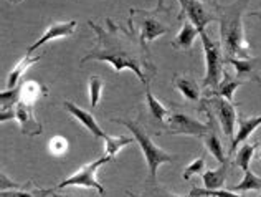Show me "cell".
I'll use <instances>...</instances> for the list:
<instances>
[{"mask_svg": "<svg viewBox=\"0 0 261 197\" xmlns=\"http://www.w3.org/2000/svg\"><path fill=\"white\" fill-rule=\"evenodd\" d=\"M245 83L243 80H238V78H231L228 73H223V78L220 81V85L215 88V94L220 98H225L233 103V100H235V91L238 90L240 86Z\"/></svg>", "mask_w": 261, "mask_h": 197, "instance_id": "obj_18", "label": "cell"}, {"mask_svg": "<svg viewBox=\"0 0 261 197\" xmlns=\"http://www.w3.org/2000/svg\"><path fill=\"white\" fill-rule=\"evenodd\" d=\"M0 178H2V186H0V191H7V187H9V191H13V189H22V186L18 184V182H13V181H10L7 176L2 173L0 174Z\"/></svg>", "mask_w": 261, "mask_h": 197, "instance_id": "obj_32", "label": "cell"}, {"mask_svg": "<svg viewBox=\"0 0 261 197\" xmlns=\"http://www.w3.org/2000/svg\"><path fill=\"white\" fill-rule=\"evenodd\" d=\"M259 126H261V114L259 116L240 118L238 119V131H237L235 139H233L231 146H230V154L237 153V149L242 146L243 142H246V139H248Z\"/></svg>", "mask_w": 261, "mask_h": 197, "instance_id": "obj_13", "label": "cell"}, {"mask_svg": "<svg viewBox=\"0 0 261 197\" xmlns=\"http://www.w3.org/2000/svg\"><path fill=\"white\" fill-rule=\"evenodd\" d=\"M7 119H17L20 123V130L27 136H38L42 133V125L38 123L35 118V113H33V106L23 105L22 101L17 103L13 108L7 111H2L0 114V121H7Z\"/></svg>", "mask_w": 261, "mask_h": 197, "instance_id": "obj_7", "label": "cell"}, {"mask_svg": "<svg viewBox=\"0 0 261 197\" xmlns=\"http://www.w3.org/2000/svg\"><path fill=\"white\" fill-rule=\"evenodd\" d=\"M203 167H205V158L203 156H200L198 159H195V161H192L190 164L184 169V179L185 181H190V178L194 174H198V173H202L203 171Z\"/></svg>", "mask_w": 261, "mask_h": 197, "instance_id": "obj_31", "label": "cell"}, {"mask_svg": "<svg viewBox=\"0 0 261 197\" xmlns=\"http://www.w3.org/2000/svg\"><path fill=\"white\" fill-rule=\"evenodd\" d=\"M169 134H187V136H205L210 130V125H203L182 111H170L166 119Z\"/></svg>", "mask_w": 261, "mask_h": 197, "instance_id": "obj_8", "label": "cell"}, {"mask_svg": "<svg viewBox=\"0 0 261 197\" xmlns=\"http://www.w3.org/2000/svg\"><path fill=\"white\" fill-rule=\"evenodd\" d=\"M166 13H169V9L162 5V0H159V5L154 10H142L133 7L129 10L127 23L129 25L137 23V27H139V32L137 33L141 37V42L149 46V43L154 42L155 38L166 35V33L172 30L162 18V15H166Z\"/></svg>", "mask_w": 261, "mask_h": 197, "instance_id": "obj_3", "label": "cell"}, {"mask_svg": "<svg viewBox=\"0 0 261 197\" xmlns=\"http://www.w3.org/2000/svg\"><path fill=\"white\" fill-rule=\"evenodd\" d=\"M157 197H177V195L170 194L169 191H159V194H157Z\"/></svg>", "mask_w": 261, "mask_h": 197, "instance_id": "obj_33", "label": "cell"}, {"mask_svg": "<svg viewBox=\"0 0 261 197\" xmlns=\"http://www.w3.org/2000/svg\"><path fill=\"white\" fill-rule=\"evenodd\" d=\"M178 4L182 7V12L178 13V20L187 15V18L197 27L198 32H203L205 27L214 22L215 17L207 10V7L200 0H178Z\"/></svg>", "mask_w": 261, "mask_h": 197, "instance_id": "obj_9", "label": "cell"}, {"mask_svg": "<svg viewBox=\"0 0 261 197\" xmlns=\"http://www.w3.org/2000/svg\"><path fill=\"white\" fill-rule=\"evenodd\" d=\"M10 2H13V4H18V2H22V0H10Z\"/></svg>", "mask_w": 261, "mask_h": 197, "instance_id": "obj_37", "label": "cell"}, {"mask_svg": "<svg viewBox=\"0 0 261 197\" xmlns=\"http://www.w3.org/2000/svg\"><path fill=\"white\" fill-rule=\"evenodd\" d=\"M198 35H200V32L197 30V27L192 23L190 20H184L180 32H178V35L172 40V46L175 50H190Z\"/></svg>", "mask_w": 261, "mask_h": 197, "instance_id": "obj_15", "label": "cell"}, {"mask_svg": "<svg viewBox=\"0 0 261 197\" xmlns=\"http://www.w3.org/2000/svg\"><path fill=\"white\" fill-rule=\"evenodd\" d=\"M200 38H202V46H203V53H205V78H203V86L205 88H215L220 85L222 81V75L223 71V55L220 46L208 37L207 32H200Z\"/></svg>", "mask_w": 261, "mask_h": 197, "instance_id": "obj_5", "label": "cell"}, {"mask_svg": "<svg viewBox=\"0 0 261 197\" xmlns=\"http://www.w3.org/2000/svg\"><path fill=\"white\" fill-rule=\"evenodd\" d=\"M53 194V189H13V191H4L2 197H50Z\"/></svg>", "mask_w": 261, "mask_h": 197, "instance_id": "obj_27", "label": "cell"}, {"mask_svg": "<svg viewBox=\"0 0 261 197\" xmlns=\"http://www.w3.org/2000/svg\"><path fill=\"white\" fill-rule=\"evenodd\" d=\"M259 197H261V195H259Z\"/></svg>", "mask_w": 261, "mask_h": 197, "instance_id": "obj_38", "label": "cell"}, {"mask_svg": "<svg viewBox=\"0 0 261 197\" xmlns=\"http://www.w3.org/2000/svg\"><path fill=\"white\" fill-rule=\"evenodd\" d=\"M88 86H89V100H91V106L96 108L101 100L105 81H102V78H99V77H91L88 81Z\"/></svg>", "mask_w": 261, "mask_h": 197, "instance_id": "obj_29", "label": "cell"}, {"mask_svg": "<svg viewBox=\"0 0 261 197\" xmlns=\"http://www.w3.org/2000/svg\"><path fill=\"white\" fill-rule=\"evenodd\" d=\"M189 197H245L243 194L235 191H226V189H207V187H194L189 192Z\"/></svg>", "mask_w": 261, "mask_h": 197, "instance_id": "obj_26", "label": "cell"}, {"mask_svg": "<svg viewBox=\"0 0 261 197\" xmlns=\"http://www.w3.org/2000/svg\"><path fill=\"white\" fill-rule=\"evenodd\" d=\"M18 86H20V101L29 106H33L40 98H43L48 94L46 88L43 85H40L38 81H33V80L20 83Z\"/></svg>", "mask_w": 261, "mask_h": 197, "instance_id": "obj_14", "label": "cell"}, {"mask_svg": "<svg viewBox=\"0 0 261 197\" xmlns=\"http://www.w3.org/2000/svg\"><path fill=\"white\" fill-rule=\"evenodd\" d=\"M134 141H136L134 136H133V138H129V136H109V134H106V138H105L106 156H109L111 159H114L116 154H118L122 147L133 144Z\"/></svg>", "mask_w": 261, "mask_h": 197, "instance_id": "obj_23", "label": "cell"}, {"mask_svg": "<svg viewBox=\"0 0 261 197\" xmlns=\"http://www.w3.org/2000/svg\"><path fill=\"white\" fill-rule=\"evenodd\" d=\"M48 151H50L53 156H63L68 151V141L63 136H55L51 138V141L48 142Z\"/></svg>", "mask_w": 261, "mask_h": 197, "instance_id": "obj_30", "label": "cell"}, {"mask_svg": "<svg viewBox=\"0 0 261 197\" xmlns=\"http://www.w3.org/2000/svg\"><path fill=\"white\" fill-rule=\"evenodd\" d=\"M88 25L96 33V43L81 60V65L91 60L108 62L116 73L130 70L139 78L144 86H149V81L155 77L157 68L150 60L149 46L141 42L139 33L134 32V27L129 30L114 25L111 18H106V29L93 20H88Z\"/></svg>", "mask_w": 261, "mask_h": 197, "instance_id": "obj_1", "label": "cell"}, {"mask_svg": "<svg viewBox=\"0 0 261 197\" xmlns=\"http://www.w3.org/2000/svg\"><path fill=\"white\" fill-rule=\"evenodd\" d=\"M63 108L71 114L73 118H76L80 123L94 136V138H102V139L106 138V133L101 130V126L98 125V121L94 119V116L91 113H88L86 110L80 108L78 105L71 103V101H63Z\"/></svg>", "mask_w": 261, "mask_h": 197, "instance_id": "obj_12", "label": "cell"}, {"mask_svg": "<svg viewBox=\"0 0 261 197\" xmlns=\"http://www.w3.org/2000/svg\"><path fill=\"white\" fill-rule=\"evenodd\" d=\"M226 162L222 164L218 169H212V171H207L202 174V181L207 189H222L226 179Z\"/></svg>", "mask_w": 261, "mask_h": 197, "instance_id": "obj_21", "label": "cell"}, {"mask_svg": "<svg viewBox=\"0 0 261 197\" xmlns=\"http://www.w3.org/2000/svg\"><path fill=\"white\" fill-rule=\"evenodd\" d=\"M146 100H147V106H149L150 114H152V118L159 121V123H166V119L170 114V111L154 96L149 86H146Z\"/></svg>", "mask_w": 261, "mask_h": 197, "instance_id": "obj_22", "label": "cell"}, {"mask_svg": "<svg viewBox=\"0 0 261 197\" xmlns=\"http://www.w3.org/2000/svg\"><path fill=\"white\" fill-rule=\"evenodd\" d=\"M248 0H237L230 5L217 4V13L220 22V38L226 58H248L250 43L245 38L243 12Z\"/></svg>", "mask_w": 261, "mask_h": 197, "instance_id": "obj_2", "label": "cell"}, {"mask_svg": "<svg viewBox=\"0 0 261 197\" xmlns=\"http://www.w3.org/2000/svg\"><path fill=\"white\" fill-rule=\"evenodd\" d=\"M113 161L109 156H102V158L96 159L93 162H89V164H85L83 167L80 169V171H76L74 174H71L70 178L61 181L58 184V189H65V187H91V189H96L99 194H105V187H102L101 182L96 179V173H98V169L106 164V162Z\"/></svg>", "mask_w": 261, "mask_h": 197, "instance_id": "obj_6", "label": "cell"}, {"mask_svg": "<svg viewBox=\"0 0 261 197\" xmlns=\"http://www.w3.org/2000/svg\"><path fill=\"white\" fill-rule=\"evenodd\" d=\"M203 141H205V146H207V149L212 153V156H214V158L220 162V164H225V162H226V156H225V151H223L222 141H220L218 134L215 131V128L212 126V123H210L208 133L203 136Z\"/></svg>", "mask_w": 261, "mask_h": 197, "instance_id": "obj_20", "label": "cell"}, {"mask_svg": "<svg viewBox=\"0 0 261 197\" xmlns=\"http://www.w3.org/2000/svg\"><path fill=\"white\" fill-rule=\"evenodd\" d=\"M231 191L240 192V194L248 192V191H261V178L248 169V171H245L243 179L240 181L237 186L231 187Z\"/></svg>", "mask_w": 261, "mask_h": 197, "instance_id": "obj_24", "label": "cell"}, {"mask_svg": "<svg viewBox=\"0 0 261 197\" xmlns=\"http://www.w3.org/2000/svg\"><path fill=\"white\" fill-rule=\"evenodd\" d=\"M256 151V144H248V142H243L242 146L237 149V156H235V164L242 169V171H248L250 169V162L253 159Z\"/></svg>", "mask_w": 261, "mask_h": 197, "instance_id": "obj_25", "label": "cell"}, {"mask_svg": "<svg viewBox=\"0 0 261 197\" xmlns=\"http://www.w3.org/2000/svg\"><path fill=\"white\" fill-rule=\"evenodd\" d=\"M256 156H258V159L261 161V146H259V149H258V153H256Z\"/></svg>", "mask_w": 261, "mask_h": 197, "instance_id": "obj_36", "label": "cell"}, {"mask_svg": "<svg viewBox=\"0 0 261 197\" xmlns=\"http://www.w3.org/2000/svg\"><path fill=\"white\" fill-rule=\"evenodd\" d=\"M76 25H78L76 20H66V22H51V25L42 33V37H40L32 46H29V50H27V55H32V53L35 52L37 48L46 45L48 42H51V40L71 37L73 33H74V29H76Z\"/></svg>", "mask_w": 261, "mask_h": 197, "instance_id": "obj_10", "label": "cell"}, {"mask_svg": "<svg viewBox=\"0 0 261 197\" xmlns=\"http://www.w3.org/2000/svg\"><path fill=\"white\" fill-rule=\"evenodd\" d=\"M126 195H127V197H139V195H136L134 192H130V191H127V192H126Z\"/></svg>", "mask_w": 261, "mask_h": 197, "instance_id": "obj_35", "label": "cell"}, {"mask_svg": "<svg viewBox=\"0 0 261 197\" xmlns=\"http://www.w3.org/2000/svg\"><path fill=\"white\" fill-rule=\"evenodd\" d=\"M113 123H118L126 126L127 130L133 133L136 142L139 144L141 151L144 153V158H146L147 162V167H149V174H150V179L155 181L157 178V171H159L161 164L164 162H172V156L169 153H166L164 149H161L155 142L150 139V136L144 131V128L137 123V121H130V119H121V118H113L111 119Z\"/></svg>", "mask_w": 261, "mask_h": 197, "instance_id": "obj_4", "label": "cell"}, {"mask_svg": "<svg viewBox=\"0 0 261 197\" xmlns=\"http://www.w3.org/2000/svg\"><path fill=\"white\" fill-rule=\"evenodd\" d=\"M0 103H2V111H7L20 103V86L17 88H7L0 93Z\"/></svg>", "mask_w": 261, "mask_h": 197, "instance_id": "obj_28", "label": "cell"}, {"mask_svg": "<svg viewBox=\"0 0 261 197\" xmlns=\"http://www.w3.org/2000/svg\"><path fill=\"white\" fill-rule=\"evenodd\" d=\"M172 81H174L175 90L180 91L185 96V100H189V101L200 100V86L197 85L195 80H192L187 75H175Z\"/></svg>", "mask_w": 261, "mask_h": 197, "instance_id": "obj_16", "label": "cell"}, {"mask_svg": "<svg viewBox=\"0 0 261 197\" xmlns=\"http://www.w3.org/2000/svg\"><path fill=\"white\" fill-rule=\"evenodd\" d=\"M51 197H80V195H65V194H57V192L53 191Z\"/></svg>", "mask_w": 261, "mask_h": 197, "instance_id": "obj_34", "label": "cell"}, {"mask_svg": "<svg viewBox=\"0 0 261 197\" xmlns=\"http://www.w3.org/2000/svg\"><path fill=\"white\" fill-rule=\"evenodd\" d=\"M212 106L215 108L217 118L222 125V130L226 136L233 134V126L237 123V108L235 105L228 100H222V98H212Z\"/></svg>", "mask_w": 261, "mask_h": 197, "instance_id": "obj_11", "label": "cell"}, {"mask_svg": "<svg viewBox=\"0 0 261 197\" xmlns=\"http://www.w3.org/2000/svg\"><path fill=\"white\" fill-rule=\"evenodd\" d=\"M225 62L235 66L237 78L245 81V78H250L251 75L255 73L256 66L259 63V58H250V57L248 58H226Z\"/></svg>", "mask_w": 261, "mask_h": 197, "instance_id": "obj_19", "label": "cell"}, {"mask_svg": "<svg viewBox=\"0 0 261 197\" xmlns=\"http://www.w3.org/2000/svg\"><path fill=\"white\" fill-rule=\"evenodd\" d=\"M38 60H42V55H38V57L27 55L23 58H20V62L12 68V71L9 73V77H7V88H17L22 75L29 70L32 65H35Z\"/></svg>", "mask_w": 261, "mask_h": 197, "instance_id": "obj_17", "label": "cell"}]
</instances>
